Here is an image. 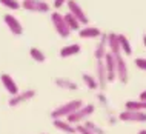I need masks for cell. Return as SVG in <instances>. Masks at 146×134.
<instances>
[{
	"label": "cell",
	"instance_id": "1",
	"mask_svg": "<svg viewBox=\"0 0 146 134\" xmlns=\"http://www.w3.org/2000/svg\"><path fill=\"white\" fill-rule=\"evenodd\" d=\"M82 106H83V102L80 99L69 100V102H66V103L57 106L56 109H52V111H51V117H52V120L66 119V117H69L72 113H76L78 108H82Z\"/></svg>",
	"mask_w": 146,
	"mask_h": 134
},
{
	"label": "cell",
	"instance_id": "2",
	"mask_svg": "<svg viewBox=\"0 0 146 134\" xmlns=\"http://www.w3.org/2000/svg\"><path fill=\"white\" fill-rule=\"evenodd\" d=\"M94 111H96V106H94L92 103L83 105L82 108H78L76 113L71 114L69 117H66V120H68L69 123H72V125H82L92 116Z\"/></svg>",
	"mask_w": 146,
	"mask_h": 134
},
{
	"label": "cell",
	"instance_id": "3",
	"mask_svg": "<svg viewBox=\"0 0 146 134\" xmlns=\"http://www.w3.org/2000/svg\"><path fill=\"white\" fill-rule=\"evenodd\" d=\"M51 22H52L54 28H56V33L60 35V37H63V39L69 37L71 29H69L68 23H66V20H65V17H63V14L57 13V11L52 13L51 14Z\"/></svg>",
	"mask_w": 146,
	"mask_h": 134
},
{
	"label": "cell",
	"instance_id": "4",
	"mask_svg": "<svg viewBox=\"0 0 146 134\" xmlns=\"http://www.w3.org/2000/svg\"><path fill=\"white\" fill-rule=\"evenodd\" d=\"M118 120L132 122V123H145L146 111H129V109H125V111H121L118 114Z\"/></svg>",
	"mask_w": 146,
	"mask_h": 134
},
{
	"label": "cell",
	"instance_id": "5",
	"mask_svg": "<svg viewBox=\"0 0 146 134\" xmlns=\"http://www.w3.org/2000/svg\"><path fill=\"white\" fill-rule=\"evenodd\" d=\"M115 71H117V79L120 83H128L129 80V71H128V65L123 56H117L115 57Z\"/></svg>",
	"mask_w": 146,
	"mask_h": 134
},
{
	"label": "cell",
	"instance_id": "6",
	"mask_svg": "<svg viewBox=\"0 0 146 134\" xmlns=\"http://www.w3.org/2000/svg\"><path fill=\"white\" fill-rule=\"evenodd\" d=\"M22 6L31 13H49V5L43 0H23Z\"/></svg>",
	"mask_w": 146,
	"mask_h": 134
},
{
	"label": "cell",
	"instance_id": "7",
	"mask_svg": "<svg viewBox=\"0 0 146 134\" xmlns=\"http://www.w3.org/2000/svg\"><path fill=\"white\" fill-rule=\"evenodd\" d=\"M68 11L74 15V17L77 19L78 22L82 23V25H85V26L88 25V22H89V20H88V17H86L83 8L78 5L76 0H68Z\"/></svg>",
	"mask_w": 146,
	"mask_h": 134
},
{
	"label": "cell",
	"instance_id": "8",
	"mask_svg": "<svg viewBox=\"0 0 146 134\" xmlns=\"http://www.w3.org/2000/svg\"><path fill=\"white\" fill-rule=\"evenodd\" d=\"M96 79H97V83H98V89H100V91H105L106 85H108V74H106V68H105L103 60H97Z\"/></svg>",
	"mask_w": 146,
	"mask_h": 134
},
{
	"label": "cell",
	"instance_id": "9",
	"mask_svg": "<svg viewBox=\"0 0 146 134\" xmlns=\"http://www.w3.org/2000/svg\"><path fill=\"white\" fill-rule=\"evenodd\" d=\"M108 53H109V49H108V34H102L100 40H98V43L96 45V49H94V57H96V60H103Z\"/></svg>",
	"mask_w": 146,
	"mask_h": 134
},
{
	"label": "cell",
	"instance_id": "10",
	"mask_svg": "<svg viewBox=\"0 0 146 134\" xmlns=\"http://www.w3.org/2000/svg\"><path fill=\"white\" fill-rule=\"evenodd\" d=\"M103 63L106 68V74H108V82H114L117 79V71H115V56L111 53L106 54L103 59Z\"/></svg>",
	"mask_w": 146,
	"mask_h": 134
},
{
	"label": "cell",
	"instance_id": "11",
	"mask_svg": "<svg viewBox=\"0 0 146 134\" xmlns=\"http://www.w3.org/2000/svg\"><path fill=\"white\" fill-rule=\"evenodd\" d=\"M33 97H35V89H23V91H20L17 94V96L11 97L9 102H8V105L9 106H17V105L23 103V102L31 100Z\"/></svg>",
	"mask_w": 146,
	"mask_h": 134
},
{
	"label": "cell",
	"instance_id": "12",
	"mask_svg": "<svg viewBox=\"0 0 146 134\" xmlns=\"http://www.w3.org/2000/svg\"><path fill=\"white\" fill-rule=\"evenodd\" d=\"M3 20H5L6 26L9 28L11 34H14V35H22V34H23V26H22V23L19 22L17 19L14 17V15L5 14V15H3Z\"/></svg>",
	"mask_w": 146,
	"mask_h": 134
},
{
	"label": "cell",
	"instance_id": "13",
	"mask_svg": "<svg viewBox=\"0 0 146 134\" xmlns=\"http://www.w3.org/2000/svg\"><path fill=\"white\" fill-rule=\"evenodd\" d=\"M0 79H2V83H3V86H5V89L11 94V97H13V96H17V94L20 93V89H19L17 83H15V80L9 76V74L3 73L2 76H0Z\"/></svg>",
	"mask_w": 146,
	"mask_h": 134
},
{
	"label": "cell",
	"instance_id": "14",
	"mask_svg": "<svg viewBox=\"0 0 146 134\" xmlns=\"http://www.w3.org/2000/svg\"><path fill=\"white\" fill-rule=\"evenodd\" d=\"M108 49L114 56H121V48L120 42H118V34L117 33H109L108 34Z\"/></svg>",
	"mask_w": 146,
	"mask_h": 134
},
{
	"label": "cell",
	"instance_id": "15",
	"mask_svg": "<svg viewBox=\"0 0 146 134\" xmlns=\"http://www.w3.org/2000/svg\"><path fill=\"white\" fill-rule=\"evenodd\" d=\"M102 34L103 33H102L97 26H89V25L83 26V28L78 31V35H80L82 39H100Z\"/></svg>",
	"mask_w": 146,
	"mask_h": 134
},
{
	"label": "cell",
	"instance_id": "16",
	"mask_svg": "<svg viewBox=\"0 0 146 134\" xmlns=\"http://www.w3.org/2000/svg\"><path fill=\"white\" fill-rule=\"evenodd\" d=\"M52 123H54V127H56L58 131H62V133H65V134H76L77 133V128L74 127L72 123H69L68 120L57 119V120H54Z\"/></svg>",
	"mask_w": 146,
	"mask_h": 134
},
{
	"label": "cell",
	"instance_id": "17",
	"mask_svg": "<svg viewBox=\"0 0 146 134\" xmlns=\"http://www.w3.org/2000/svg\"><path fill=\"white\" fill-rule=\"evenodd\" d=\"M54 83H56L60 89H66V91H77L78 89V85L76 82L69 80L68 77H57L56 80H54Z\"/></svg>",
	"mask_w": 146,
	"mask_h": 134
},
{
	"label": "cell",
	"instance_id": "18",
	"mask_svg": "<svg viewBox=\"0 0 146 134\" xmlns=\"http://www.w3.org/2000/svg\"><path fill=\"white\" fill-rule=\"evenodd\" d=\"M78 53H80V45H78V43H71V45L63 46L60 49V53H58V56L66 59V57H71V56H77Z\"/></svg>",
	"mask_w": 146,
	"mask_h": 134
},
{
	"label": "cell",
	"instance_id": "19",
	"mask_svg": "<svg viewBox=\"0 0 146 134\" xmlns=\"http://www.w3.org/2000/svg\"><path fill=\"white\" fill-rule=\"evenodd\" d=\"M125 108L129 111H146V100H128Z\"/></svg>",
	"mask_w": 146,
	"mask_h": 134
},
{
	"label": "cell",
	"instance_id": "20",
	"mask_svg": "<svg viewBox=\"0 0 146 134\" xmlns=\"http://www.w3.org/2000/svg\"><path fill=\"white\" fill-rule=\"evenodd\" d=\"M118 42H120V48H121V53L125 56H131L132 54V46H131V42L128 40L125 34H118Z\"/></svg>",
	"mask_w": 146,
	"mask_h": 134
},
{
	"label": "cell",
	"instance_id": "21",
	"mask_svg": "<svg viewBox=\"0 0 146 134\" xmlns=\"http://www.w3.org/2000/svg\"><path fill=\"white\" fill-rule=\"evenodd\" d=\"M63 17H65V20H66V23H68V26H69L71 31H80L82 29V23L78 22L77 19L69 13V11L66 14H63Z\"/></svg>",
	"mask_w": 146,
	"mask_h": 134
},
{
	"label": "cell",
	"instance_id": "22",
	"mask_svg": "<svg viewBox=\"0 0 146 134\" xmlns=\"http://www.w3.org/2000/svg\"><path fill=\"white\" fill-rule=\"evenodd\" d=\"M29 56H31V59H33V60L38 62V63H43V62L46 60L45 53H43L42 49H38V48H34V46L29 49Z\"/></svg>",
	"mask_w": 146,
	"mask_h": 134
},
{
	"label": "cell",
	"instance_id": "23",
	"mask_svg": "<svg viewBox=\"0 0 146 134\" xmlns=\"http://www.w3.org/2000/svg\"><path fill=\"white\" fill-rule=\"evenodd\" d=\"M82 79H83L85 85L88 86L89 89H98V83H97V79H96V76H91V74H86V73H83V76H82Z\"/></svg>",
	"mask_w": 146,
	"mask_h": 134
},
{
	"label": "cell",
	"instance_id": "24",
	"mask_svg": "<svg viewBox=\"0 0 146 134\" xmlns=\"http://www.w3.org/2000/svg\"><path fill=\"white\" fill-rule=\"evenodd\" d=\"M86 129H89L91 133H94V134H106V131L102 127H98V125L96 123V122H91V120H86L85 123H82Z\"/></svg>",
	"mask_w": 146,
	"mask_h": 134
},
{
	"label": "cell",
	"instance_id": "25",
	"mask_svg": "<svg viewBox=\"0 0 146 134\" xmlns=\"http://www.w3.org/2000/svg\"><path fill=\"white\" fill-rule=\"evenodd\" d=\"M0 3H2L3 6L9 8V9H19V8H20V3H19L17 0H0Z\"/></svg>",
	"mask_w": 146,
	"mask_h": 134
},
{
	"label": "cell",
	"instance_id": "26",
	"mask_svg": "<svg viewBox=\"0 0 146 134\" xmlns=\"http://www.w3.org/2000/svg\"><path fill=\"white\" fill-rule=\"evenodd\" d=\"M135 65H137V68H140V69L146 71V59H145V57L135 59Z\"/></svg>",
	"mask_w": 146,
	"mask_h": 134
},
{
	"label": "cell",
	"instance_id": "27",
	"mask_svg": "<svg viewBox=\"0 0 146 134\" xmlns=\"http://www.w3.org/2000/svg\"><path fill=\"white\" fill-rule=\"evenodd\" d=\"M97 100L100 102V105H102V106H105V108L108 106V99H106V96L103 94V91L97 94Z\"/></svg>",
	"mask_w": 146,
	"mask_h": 134
},
{
	"label": "cell",
	"instance_id": "28",
	"mask_svg": "<svg viewBox=\"0 0 146 134\" xmlns=\"http://www.w3.org/2000/svg\"><path fill=\"white\" fill-rule=\"evenodd\" d=\"M76 128H77V133H78V134H94V133H91L89 129H86L83 125H77Z\"/></svg>",
	"mask_w": 146,
	"mask_h": 134
},
{
	"label": "cell",
	"instance_id": "29",
	"mask_svg": "<svg viewBox=\"0 0 146 134\" xmlns=\"http://www.w3.org/2000/svg\"><path fill=\"white\" fill-rule=\"evenodd\" d=\"M118 120V116H112V114H109L108 116V122H109V125H115V122Z\"/></svg>",
	"mask_w": 146,
	"mask_h": 134
},
{
	"label": "cell",
	"instance_id": "30",
	"mask_svg": "<svg viewBox=\"0 0 146 134\" xmlns=\"http://www.w3.org/2000/svg\"><path fill=\"white\" fill-rule=\"evenodd\" d=\"M63 3H66V0H54V8H56V9H58V8H60Z\"/></svg>",
	"mask_w": 146,
	"mask_h": 134
},
{
	"label": "cell",
	"instance_id": "31",
	"mask_svg": "<svg viewBox=\"0 0 146 134\" xmlns=\"http://www.w3.org/2000/svg\"><path fill=\"white\" fill-rule=\"evenodd\" d=\"M139 99H140V100H146V89H145V91L140 94V97H139Z\"/></svg>",
	"mask_w": 146,
	"mask_h": 134
},
{
	"label": "cell",
	"instance_id": "32",
	"mask_svg": "<svg viewBox=\"0 0 146 134\" xmlns=\"http://www.w3.org/2000/svg\"><path fill=\"white\" fill-rule=\"evenodd\" d=\"M139 134H146V129H140V131H139Z\"/></svg>",
	"mask_w": 146,
	"mask_h": 134
},
{
	"label": "cell",
	"instance_id": "33",
	"mask_svg": "<svg viewBox=\"0 0 146 134\" xmlns=\"http://www.w3.org/2000/svg\"><path fill=\"white\" fill-rule=\"evenodd\" d=\"M143 42H145V45H146V35H145V37H143Z\"/></svg>",
	"mask_w": 146,
	"mask_h": 134
}]
</instances>
